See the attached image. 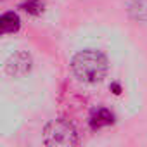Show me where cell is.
Here are the masks:
<instances>
[{
    "mask_svg": "<svg viewBox=\"0 0 147 147\" xmlns=\"http://www.w3.org/2000/svg\"><path fill=\"white\" fill-rule=\"evenodd\" d=\"M109 62L107 57L95 49H87L78 52L71 61V71L83 83H97L102 82L107 75Z\"/></svg>",
    "mask_w": 147,
    "mask_h": 147,
    "instance_id": "cell-1",
    "label": "cell"
},
{
    "mask_svg": "<svg viewBox=\"0 0 147 147\" xmlns=\"http://www.w3.org/2000/svg\"><path fill=\"white\" fill-rule=\"evenodd\" d=\"M43 142L47 145H59V147H71L76 145L78 140V131L69 121L59 118L52 119L45 130H43Z\"/></svg>",
    "mask_w": 147,
    "mask_h": 147,
    "instance_id": "cell-2",
    "label": "cell"
},
{
    "mask_svg": "<svg viewBox=\"0 0 147 147\" xmlns=\"http://www.w3.org/2000/svg\"><path fill=\"white\" fill-rule=\"evenodd\" d=\"M5 71L11 76H24L31 71V57L26 52H18L14 54L7 64H5Z\"/></svg>",
    "mask_w": 147,
    "mask_h": 147,
    "instance_id": "cell-3",
    "label": "cell"
},
{
    "mask_svg": "<svg viewBox=\"0 0 147 147\" xmlns=\"http://www.w3.org/2000/svg\"><path fill=\"white\" fill-rule=\"evenodd\" d=\"M88 123H90V128L92 130H99V128H104V126L113 125L114 123V114L109 109H106V107H97V109L92 111Z\"/></svg>",
    "mask_w": 147,
    "mask_h": 147,
    "instance_id": "cell-4",
    "label": "cell"
},
{
    "mask_svg": "<svg viewBox=\"0 0 147 147\" xmlns=\"http://www.w3.org/2000/svg\"><path fill=\"white\" fill-rule=\"evenodd\" d=\"M0 26H2V33L9 35V33H16L21 28V19L16 12H5L0 18Z\"/></svg>",
    "mask_w": 147,
    "mask_h": 147,
    "instance_id": "cell-5",
    "label": "cell"
},
{
    "mask_svg": "<svg viewBox=\"0 0 147 147\" xmlns=\"http://www.w3.org/2000/svg\"><path fill=\"white\" fill-rule=\"evenodd\" d=\"M21 7H23L28 14L38 16V14H42V11H43V0H28V2H24Z\"/></svg>",
    "mask_w": 147,
    "mask_h": 147,
    "instance_id": "cell-6",
    "label": "cell"
}]
</instances>
